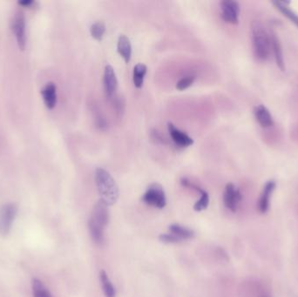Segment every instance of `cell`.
Returning <instances> with one entry per match:
<instances>
[{
    "mask_svg": "<svg viewBox=\"0 0 298 297\" xmlns=\"http://www.w3.org/2000/svg\"><path fill=\"white\" fill-rule=\"evenodd\" d=\"M196 80L195 76H186V77L181 78L179 81L176 84V88L179 91H183L188 88L189 86L193 85V83Z\"/></svg>",
    "mask_w": 298,
    "mask_h": 297,
    "instance_id": "obj_24",
    "label": "cell"
},
{
    "mask_svg": "<svg viewBox=\"0 0 298 297\" xmlns=\"http://www.w3.org/2000/svg\"><path fill=\"white\" fill-rule=\"evenodd\" d=\"M18 212L15 204L10 203L4 205L0 208V235L6 236L8 235L13 220L15 219Z\"/></svg>",
    "mask_w": 298,
    "mask_h": 297,
    "instance_id": "obj_4",
    "label": "cell"
},
{
    "mask_svg": "<svg viewBox=\"0 0 298 297\" xmlns=\"http://www.w3.org/2000/svg\"><path fill=\"white\" fill-rule=\"evenodd\" d=\"M147 68L144 64H137L134 68L133 74V81L135 87L141 88L144 83V79L147 74Z\"/></svg>",
    "mask_w": 298,
    "mask_h": 297,
    "instance_id": "obj_19",
    "label": "cell"
},
{
    "mask_svg": "<svg viewBox=\"0 0 298 297\" xmlns=\"http://www.w3.org/2000/svg\"><path fill=\"white\" fill-rule=\"evenodd\" d=\"M88 225H89L91 236L94 242L99 245L102 244L104 241V228L94 223L90 220H89Z\"/></svg>",
    "mask_w": 298,
    "mask_h": 297,
    "instance_id": "obj_21",
    "label": "cell"
},
{
    "mask_svg": "<svg viewBox=\"0 0 298 297\" xmlns=\"http://www.w3.org/2000/svg\"><path fill=\"white\" fill-rule=\"evenodd\" d=\"M33 289L34 297H53L42 281L36 278L33 280Z\"/></svg>",
    "mask_w": 298,
    "mask_h": 297,
    "instance_id": "obj_23",
    "label": "cell"
},
{
    "mask_svg": "<svg viewBox=\"0 0 298 297\" xmlns=\"http://www.w3.org/2000/svg\"><path fill=\"white\" fill-rule=\"evenodd\" d=\"M168 128L173 141L176 143L177 146L180 147H188L189 146H192L194 144V140L191 137H189L187 134L178 129L172 123H168Z\"/></svg>",
    "mask_w": 298,
    "mask_h": 297,
    "instance_id": "obj_10",
    "label": "cell"
},
{
    "mask_svg": "<svg viewBox=\"0 0 298 297\" xmlns=\"http://www.w3.org/2000/svg\"><path fill=\"white\" fill-rule=\"evenodd\" d=\"M276 188V182L274 180H269L263 187L261 197L259 199V210L264 214L270 208V196Z\"/></svg>",
    "mask_w": 298,
    "mask_h": 297,
    "instance_id": "obj_13",
    "label": "cell"
},
{
    "mask_svg": "<svg viewBox=\"0 0 298 297\" xmlns=\"http://www.w3.org/2000/svg\"><path fill=\"white\" fill-rule=\"evenodd\" d=\"M186 187H188V188L193 189V190H196V191L199 192L200 194V199L194 206V209L196 211H202V210H204V209L208 208V203H209V196H208L207 192L203 190L202 188H200V187H198L196 184L192 183L191 181H188Z\"/></svg>",
    "mask_w": 298,
    "mask_h": 297,
    "instance_id": "obj_16",
    "label": "cell"
},
{
    "mask_svg": "<svg viewBox=\"0 0 298 297\" xmlns=\"http://www.w3.org/2000/svg\"><path fill=\"white\" fill-rule=\"evenodd\" d=\"M270 41H271V48L273 49L275 59H276L278 66L281 71L283 72L285 71V63H284V59H283V54H282V45L276 33H272L270 34Z\"/></svg>",
    "mask_w": 298,
    "mask_h": 297,
    "instance_id": "obj_14",
    "label": "cell"
},
{
    "mask_svg": "<svg viewBox=\"0 0 298 297\" xmlns=\"http://www.w3.org/2000/svg\"><path fill=\"white\" fill-rule=\"evenodd\" d=\"M241 195L240 190L233 183L227 184L225 187L223 201L225 206L232 212H236L241 202Z\"/></svg>",
    "mask_w": 298,
    "mask_h": 297,
    "instance_id": "obj_7",
    "label": "cell"
},
{
    "mask_svg": "<svg viewBox=\"0 0 298 297\" xmlns=\"http://www.w3.org/2000/svg\"><path fill=\"white\" fill-rule=\"evenodd\" d=\"M254 114H255V117L257 119L258 122L260 124L261 127L267 128V127L273 126V117L266 106L263 105L256 106L254 108Z\"/></svg>",
    "mask_w": 298,
    "mask_h": 297,
    "instance_id": "obj_11",
    "label": "cell"
},
{
    "mask_svg": "<svg viewBox=\"0 0 298 297\" xmlns=\"http://www.w3.org/2000/svg\"><path fill=\"white\" fill-rule=\"evenodd\" d=\"M90 220L99 226H100L101 228H106V225L109 221L108 205L105 203L101 199H99L94 206V212H93Z\"/></svg>",
    "mask_w": 298,
    "mask_h": 297,
    "instance_id": "obj_8",
    "label": "cell"
},
{
    "mask_svg": "<svg viewBox=\"0 0 298 297\" xmlns=\"http://www.w3.org/2000/svg\"><path fill=\"white\" fill-rule=\"evenodd\" d=\"M142 200L147 205H150L156 208H163L167 204V199L163 187L158 183L152 184L144 194Z\"/></svg>",
    "mask_w": 298,
    "mask_h": 297,
    "instance_id": "obj_3",
    "label": "cell"
},
{
    "mask_svg": "<svg viewBox=\"0 0 298 297\" xmlns=\"http://www.w3.org/2000/svg\"><path fill=\"white\" fill-rule=\"evenodd\" d=\"M272 4L275 5V7L278 9L279 12H281L284 16L287 17L290 21H292L295 25L298 27V15L288 7V4H290V2L273 1Z\"/></svg>",
    "mask_w": 298,
    "mask_h": 297,
    "instance_id": "obj_17",
    "label": "cell"
},
{
    "mask_svg": "<svg viewBox=\"0 0 298 297\" xmlns=\"http://www.w3.org/2000/svg\"><path fill=\"white\" fill-rule=\"evenodd\" d=\"M43 100L47 108L53 109L57 103V87L53 83H47L41 91Z\"/></svg>",
    "mask_w": 298,
    "mask_h": 297,
    "instance_id": "obj_12",
    "label": "cell"
},
{
    "mask_svg": "<svg viewBox=\"0 0 298 297\" xmlns=\"http://www.w3.org/2000/svg\"><path fill=\"white\" fill-rule=\"evenodd\" d=\"M19 4L25 6V7H32L33 4L35 5V2L33 0H24V1H20Z\"/></svg>",
    "mask_w": 298,
    "mask_h": 297,
    "instance_id": "obj_26",
    "label": "cell"
},
{
    "mask_svg": "<svg viewBox=\"0 0 298 297\" xmlns=\"http://www.w3.org/2000/svg\"></svg>",
    "mask_w": 298,
    "mask_h": 297,
    "instance_id": "obj_27",
    "label": "cell"
},
{
    "mask_svg": "<svg viewBox=\"0 0 298 297\" xmlns=\"http://www.w3.org/2000/svg\"><path fill=\"white\" fill-rule=\"evenodd\" d=\"M169 230L172 235L176 236L180 240H188L191 239L195 236L192 230L187 228H184L179 224H173L169 227Z\"/></svg>",
    "mask_w": 298,
    "mask_h": 297,
    "instance_id": "obj_18",
    "label": "cell"
},
{
    "mask_svg": "<svg viewBox=\"0 0 298 297\" xmlns=\"http://www.w3.org/2000/svg\"><path fill=\"white\" fill-rule=\"evenodd\" d=\"M117 51L126 63H129L132 57V45L130 40L126 35H120L117 43Z\"/></svg>",
    "mask_w": 298,
    "mask_h": 297,
    "instance_id": "obj_15",
    "label": "cell"
},
{
    "mask_svg": "<svg viewBox=\"0 0 298 297\" xmlns=\"http://www.w3.org/2000/svg\"><path fill=\"white\" fill-rule=\"evenodd\" d=\"M159 240L161 241V242H163V243H178V242H180L181 240L179 239V238H177L176 236H174V235H172V234H162V235H160L159 237Z\"/></svg>",
    "mask_w": 298,
    "mask_h": 297,
    "instance_id": "obj_25",
    "label": "cell"
},
{
    "mask_svg": "<svg viewBox=\"0 0 298 297\" xmlns=\"http://www.w3.org/2000/svg\"><path fill=\"white\" fill-rule=\"evenodd\" d=\"M95 181L101 200L108 206L118 200L119 187L112 175L104 168L99 167L95 171Z\"/></svg>",
    "mask_w": 298,
    "mask_h": 297,
    "instance_id": "obj_1",
    "label": "cell"
},
{
    "mask_svg": "<svg viewBox=\"0 0 298 297\" xmlns=\"http://www.w3.org/2000/svg\"><path fill=\"white\" fill-rule=\"evenodd\" d=\"M104 88L106 96L112 98L118 88V80L115 70L110 65H106L104 72Z\"/></svg>",
    "mask_w": 298,
    "mask_h": 297,
    "instance_id": "obj_9",
    "label": "cell"
},
{
    "mask_svg": "<svg viewBox=\"0 0 298 297\" xmlns=\"http://www.w3.org/2000/svg\"><path fill=\"white\" fill-rule=\"evenodd\" d=\"M105 32H106V25L102 21H97V22H95L93 25H91V35L96 40H102Z\"/></svg>",
    "mask_w": 298,
    "mask_h": 297,
    "instance_id": "obj_22",
    "label": "cell"
},
{
    "mask_svg": "<svg viewBox=\"0 0 298 297\" xmlns=\"http://www.w3.org/2000/svg\"><path fill=\"white\" fill-rule=\"evenodd\" d=\"M251 37L253 43L254 53L259 60L265 61L270 57L271 49L270 36L261 21L254 20L251 24Z\"/></svg>",
    "mask_w": 298,
    "mask_h": 297,
    "instance_id": "obj_2",
    "label": "cell"
},
{
    "mask_svg": "<svg viewBox=\"0 0 298 297\" xmlns=\"http://www.w3.org/2000/svg\"><path fill=\"white\" fill-rule=\"evenodd\" d=\"M99 280L102 286L103 292L106 297H115V287L112 284L109 277H107L106 273L104 270L99 272Z\"/></svg>",
    "mask_w": 298,
    "mask_h": 297,
    "instance_id": "obj_20",
    "label": "cell"
},
{
    "mask_svg": "<svg viewBox=\"0 0 298 297\" xmlns=\"http://www.w3.org/2000/svg\"><path fill=\"white\" fill-rule=\"evenodd\" d=\"M221 18L222 20L231 24L237 25L239 23L240 5L239 3L234 0H223L220 3Z\"/></svg>",
    "mask_w": 298,
    "mask_h": 297,
    "instance_id": "obj_5",
    "label": "cell"
},
{
    "mask_svg": "<svg viewBox=\"0 0 298 297\" xmlns=\"http://www.w3.org/2000/svg\"><path fill=\"white\" fill-rule=\"evenodd\" d=\"M13 31L17 43L21 50L25 49L26 44V33H25V19L24 13L19 12L15 14L13 20Z\"/></svg>",
    "mask_w": 298,
    "mask_h": 297,
    "instance_id": "obj_6",
    "label": "cell"
}]
</instances>
